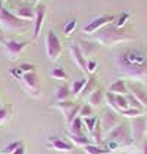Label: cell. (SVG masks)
<instances>
[{
    "instance_id": "2e32d148",
    "label": "cell",
    "mask_w": 147,
    "mask_h": 154,
    "mask_svg": "<svg viewBox=\"0 0 147 154\" xmlns=\"http://www.w3.org/2000/svg\"><path fill=\"white\" fill-rule=\"evenodd\" d=\"M109 93L115 95H127L128 94V87H127L125 81L118 79V81H115L113 84L109 85Z\"/></svg>"
},
{
    "instance_id": "8992f818",
    "label": "cell",
    "mask_w": 147,
    "mask_h": 154,
    "mask_svg": "<svg viewBox=\"0 0 147 154\" xmlns=\"http://www.w3.org/2000/svg\"><path fill=\"white\" fill-rule=\"evenodd\" d=\"M115 19H116L115 15H109V13H108V15H100L97 18H94L93 21H90L87 25H84L83 32L87 34V35H94L103 26H106V25H109V24H113Z\"/></svg>"
},
{
    "instance_id": "d6a6232c",
    "label": "cell",
    "mask_w": 147,
    "mask_h": 154,
    "mask_svg": "<svg viewBox=\"0 0 147 154\" xmlns=\"http://www.w3.org/2000/svg\"><path fill=\"white\" fill-rule=\"evenodd\" d=\"M19 145H21V141L9 142V144H8V145H6V147L3 148V151H2V153H3V154H12L13 151H15V150H16V148L19 147Z\"/></svg>"
},
{
    "instance_id": "e0dca14e",
    "label": "cell",
    "mask_w": 147,
    "mask_h": 154,
    "mask_svg": "<svg viewBox=\"0 0 147 154\" xmlns=\"http://www.w3.org/2000/svg\"><path fill=\"white\" fill-rule=\"evenodd\" d=\"M69 140H71V144H72V145L83 147V148L87 147V145H90V144H94L93 140H90L84 134H83V135H72V134H69Z\"/></svg>"
},
{
    "instance_id": "4fadbf2b",
    "label": "cell",
    "mask_w": 147,
    "mask_h": 154,
    "mask_svg": "<svg viewBox=\"0 0 147 154\" xmlns=\"http://www.w3.org/2000/svg\"><path fill=\"white\" fill-rule=\"evenodd\" d=\"M47 147L52 148V150H56V151H71L74 148V145L71 142L65 141L62 138H58V137H49Z\"/></svg>"
},
{
    "instance_id": "8d00e7d4",
    "label": "cell",
    "mask_w": 147,
    "mask_h": 154,
    "mask_svg": "<svg viewBox=\"0 0 147 154\" xmlns=\"http://www.w3.org/2000/svg\"><path fill=\"white\" fill-rule=\"evenodd\" d=\"M8 73H9V76H11L12 79H18V81H19V79L22 78V75H24L18 66H16V68H13V69H11V71L8 72Z\"/></svg>"
},
{
    "instance_id": "e575fe53",
    "label": "cell",
    "mask_w": 147,
    "mask_h": 154,
    "mask_svg": "<svg viewBox=\"0 0 147 154\" xmlns=\"http://www.w3.org/2000/svg\"><path fill=\"white\" fill-rule=\"evenodd\" d=\"M22 73H30V72H36V65H33V63H21L19 66H18Z\"/></svg>"
},
{
    "instance_id": "d6986e66",
    "label": "cell",
    "mask_w": 147,
    "mask_h": 154,
    "mask_svg": "<svg viewBox=\"0 0 147 154\" xmlns=\"http://www.w3.org/2000/svg\"><path fill=\"white\" fill-rule=\"evenodd\" d=\"M71 95H72L71 94V88H69L68 85H61V87H58V90H56L55 98H56L58 103H59V101H66Z\"/></svg>"
},
{
    "instance_id": "f6af8a7d",
    "label": "cell",
    "mask_w": 147,
    "mask_h": 154,
    "mask_svg": "<svg viewBox=\"0 0 147 154\" xmlns=\"http://www.w3.org/2000/svg\"><path fill=\"white\" fill-rule=\"evenodd\" d=\"M0 154H3V153H0Z\"/></svg>"
},
{
    "instance_id": "ee69618b",
    "label": "cell",
    "mask_w": 147,
    "mask_h": 154,
    "mask_svg": "<svg viewBox=\"0 0 147 154\" xmlns=\"http://www.w3.org/2000/svg\"><path fill=\"white\" fill-rule=\"evenodd\" d=\"M24 2H30V0H24Z\"/></svg>"
},
{
    "instance_id": "603a6c76",
    "label": "cell",
    "mask_w": 147,
    "mask_h": 154,
    "mask_svg": "<svg viewBox=\"0 0 147 154\" xmlns=\"http://www.w3.org/2000/svg\"><path fill=\"white\" fill-rule=\"evenodd\" d=\"M97 90V79L96 78H88L87 79V84L86 87H84V90L81 91V97H88V95L91 94L93 91H96Z\"/></svg>"
},
{
    "instance_id": "30bf717a",
    "label": "cell",
    "mask_w": 147,
    "mask_h": 154,
    "mask_svg": "<svg viewBox=\"0 0 147 154\" xmlns=\"http://www.w3.org/2000/svg\"><path fill=\"white\" fill-rule=\"evenodd\" d=\"M46 19V6L37 5L36 6V18H34V31H33V41H36L41 34V28Z\"/></svg>"
},
{
    "instance_id": "b9f144b4",
    "label": "cell",
    "mask_w": 147,
    "mask_h": 154,
    "mask_svg": "<svg viewBox=\"0 0 147 154\" xmlns=\"http://www.w3.org/2000/svg\"><path fill=\"white\" fill-rule=\"evenodd\" d=\"M2 107H3V104H2V103H0V109H2Z\"/></svg>"
},
{
    "instance_id": "484cf974",
    "label": "cell",
    "mask_w": 147,
    "mask_h": 154,
    "mask_svg": "<svg viewBox=\"0 0 147 154\" xmlns=\"http://www.w3.org/2000/svg\"><path fill=\"white\" fill-rule=\"evenodd\" d=\"M130 16H131V12H122L116 19H115V22L113 25L116 26V28H124L125 25L128 24V21H130Z\"/></svg>"
},
{
    "instance_id": "4dcf8cb0",
    "label": "cell",
    "mask_w": 147,
    "mask_h": 154,
    "mask_svg": "<svg viewBox=\"0 0 147 154\" xmlns=\"http://www.w3.org/2000/svg\"><path fill=\"white\" fill-rule=\"evenodd\" d=\"M78 116H80L81 119L93 116V107L90 106V104H84V106H81V109H80V113H78Z\"/></svg>"
},
{
    "instance_id": "9c48e42d",
    "label": "cell",
    "mask_w": 147,
    "mask_h": 154,
    "mask_svg": "<svg viewBox=\"0 0 147 154\" xmlns=\"http://www.w3.org/2000/svg\"><path fill=\"white\" fill-rule=\"evenodd\" d=\"M116 66H118V69L122 72L124 75H127L130 78H144V76H147V66L127 65V63L118 62V60H116Z\"/></svg>"
},
{
    "instance_id": "5bb4252c",
    "label": "cell",
    "mask_w": 147,
    "mask_h": 154,
    "mask_svg": "<svg viewBox=\"0 0 147 154\" xmlns=\"http://www.w3.org/2000/svg\"><path fill=\"white\" fill-rule=\"evenodd\" d=\"M12 13L22 21H34V18H36V9H33L30 5H22Z\"/></svg>"
},
{
    "instance_id": "1f68e13d",
    "label": "cell",
    "mask_w": 147,
    "mask_h": 154,
    "mask_svg": "<svg viewBox=\"0 0 147 154\" xmlns=\"http://www.w3.org/2000/svg\"><path fill=\"white\" fill-rule=\"evenodd\" d=\"M119 115H124V116H127V118H137V116L141 115V110H140V109H133V107H130V109L121 112Z\"/></svg>"
},
{
    "instance_id": "6da1fadb",
    "label": "cell",
    "mask_w": 147,
    "mask_h": 154,
    "mask_svg": "<svg viewBox=\"0 0 147 154\" xmlns=\"http://www.w3.org/2000/svg\"><path fill=\"white\" fill-rule=\"evenodd\" d=\"M93 40L102 46H113L118 43H125V41L134 40V34L125 28H116L113 24H109L103 26L100 31H97L93 35Z\"/></svg>"
},
{
    "instance_id": "ab89813d",
    "label": "cell",
    "mask_w": 147,
    "mask_h": 154,
    "mask_svg": "<svg viewBox=\"0 0 147 154\" xmlns=\"http://www.w3.org/2000/svg\"><path fill=\"white\" fill-rule=\"evenodd\" d=\"M5 9V6H3V0H0V12Z\"/></svg>"
},
{
    "instance_id": "5b68a950",
    "label": "cell",
    "mask_w": 147,
    "mask_h": 154,
    "mask_svg": "<svg viewBox=\"0 0 147 154\" xmlns=\"http://www.w3.org/2000/svg\"><path fill=\"white\" fill-rule=\"evenodd\" d=\"M44 43H46V54H47L49 60L56 62L62 54V44H61L59 37L50 29L46 34V41Z\"/></svg>"
},
{
    "instance_id": "836d02e7",
    "label": "cell",
    "mask_w": 147,
    "mask_h": 154,
    "mask_svg": "<svg viewBox=\"0 0 147 154\" xmlns=\"http://www.w3.org/2000/svg\"><path fill=\"white\" fill-rule=\"evenodd\" d=\"M99 62L96 59H88L87 60V73H94L97 71Z\"/></svg>"
},
{
    "instance_id": "d4e9b609",
    "label": "cell",
    "mask_w": 147,
    "mask_h": 154,
    "mask_svg": "<svg viewBox=\"0 0 147 154\" xmlns=\"http://www.w3.org/2000/svg\"><path fill=\"white\" fill-rule=\"evenodd\" d=\"M12 118V106H3L0 109V125H5Z\"/></svg>"
},
{
    "instance_id": "44dd1931",
    "label": "cell",
    "mask_w": 147,
    "mask_h": 154,
    "mask_svg": "<svg viewBox=\"0 0 147 154\" xmlns=\"http://www.w3.org/2000/svg\"><path fill=\"white\" fill-rule=\"evenodd\" d=\"M87 84V78H78V79H75L72 82V85H71V94L74 95V97H77V95L81 94V91L84 90V87H86Z\"/></svg>"
},
{
    "instance_id": "7a4b0ae2",
    "label": "cell",
    "mask_w": 147,
    "mask_h": 154,
    "mask_svg": "<svg viewBox=\"0 0 147 154\" xmlns=\"http://www.w3.org/2000/svg\"><path fill=\"white\" fill-rule=\"evenodd\" d=\"M0 28L3 32H8V34H21L28 28V24L27 21L16 18L11 11L3 9L0 12Z\"/></svg>"
},
{
    "instance_id": "4316f807",
    "label": "cell",
    "mask_w": 147,
    "mask_h": 154,
    "mask_svg": "<svg viewBox=\"0 0 147 154\" xmlns=\"http://www.w3.org/2000/svg\"><path fill=\"white\" fill-rule=\"evenodd\" d=\"M74 106H75V103H74V101L66 100V101H59V103L56 104V109H58V110H61L62 113L66 116V115H68V113L74 109Z\"/></svg>"
},
{
    "instance_id": "277c9868",
    "label": "cell",
    "mask_w": 147,
    "mask_h": 154,
    "mask_svg": "<svg viewBox=\"0 0 147 154\" xmlns=\"http://www.w3.org/2000/svg\"><path fill=\"white\" fill-rule=\"evenodd\" d=\"M118 62H122L127 65H134V66H147V56L146 53L137 50V48H128L124 50L122 53L116 57Z\"/></svg>"
},
{
    "instance_id": "d590c367",
    "label": "cell",
    "mask_w": 147,
    "mask_h": 154,
    "mask_svg": "<svg viewBox=\"0 0 147 154\" xmlns=\"http://www.w3.org/2000/svg\"><path fill=\"white\" fill-rule=\"evenodd\" d=\"M127 100H128V104H130V107H133V109H140V110L143 109V107H141V104L138 103V100H137L133 94L127 95Z\"/></svg>"
},
{
    "instance_id": "7402d4cb",
    "label": "cell",
    "mask_w": 147,
    "mask_h": 154,
    "mask_svg": "<svg viewBox=\"0 0 147 154\" xmlns=\"http://www.w3.org/2000/svg\"><path fill=\"white\" fill-rule=\"evenodd\" d=\"M83 128H84L83 119L80 116H77L71 122V125H69V134H72V135H83Z\"/></svg>"
},
{
    "instance_id": "f35d334b",
    "label": "cell",
    "mask_w": 147,
    "mask_h": 154,
    "mask_svg": "<svg viewBox=\"0 0 147 154\" xmlns=\"http://www.w3.org/2000/svg\"><path fill=\"white\" fill-rule=\"evenodd\" d=\"M12 154H25V147H24V144L21 142V145H19V147H18V148H16V150H15Z\"/></svg>"
},
{
    "instance_id": "f546056e",
    "label": "cell",
    "mask_w": 147,
    "mask_h": 154,
    "mask_svg": "<svg viewBox=\"0 0 147 154\" xmlns=\"http://www.w3.org/2000/svg\"><path fill=\"white\" fill-rule=\"evenodd\" d=\"M77 29V21L75 19H71L69 22H66L65 24V28H63V34H65V37H69L72 35V32Z\"/></svg>"
},
{
    "instance_id": "8fae6325",
    "label": "cell",
    "mask_w": 147,
    "mask_h": 154,
    "mask_svg": "<svg viewBox=\"0 0 147 154\" xmlns=\"http://www.w3.org/2000/svg\"><path fill=\"white\" fill-rule=\"evenodd\" d=\"M100 125H102V129L105 131L106 134L110 132L116 125H119V123H118V116H116V113H115L113 110H106V112L103 113V116H102Z\"/></svg>"
},
{
    "instance_id": "9a60e30c",
    "label": "cell",
    "mask_w": 147,
    "mask_h": 154,
    "mask_svg": "<svg viewBox=\"0 0 147 154\" xmlns=\"http://www.w3.org/2000/svg\"><path fill=\"white\" fill-rule=\"evenodd\" d=\"M78 47H80V50H81V53L84 54V57H87V56H91V54H94V53H96V50H97V44H96L94 41L81 40V41L78 43Z\"/></svg>"
},
{
    "instance_id": "7bdbcfd3",
    "label": "cell",
    "mask_w": 147,
    "mask_h": 154,
    "mask_svg": "<svg viewBox=\"0 0 147 154\" xmlns=\"http://www.w3.org/2000/svg\"><path fill=\"white\" fill-rule=\"evenodd\" d=\"M34 2H36V3H38V2H40V0H34Z\"/></svg>"
},
{
    "instance_id": "3957f363",
    "label": "cell",
    "mask_w": 147,
    "mask_h": 154,
    "mask_svg": "<svg viewBox=\"0 0 147 154\" xmlns=\"http://www.w3.org/2000/svg\"><path fill=\"white\" fill-rule=\"evenodd\" d=\"M0 44L3 47L6 57L11 62H16L21 59L24 50L30 46V41H18L13 38H0Z\"/></svg>"
},
{
    "instance_id": "ba28073f",
    "label": "cell",
    "mask_w": 147,
    "mask_h": 154,
    "mask_svg": "<svg viewBox=\"0 0 147 154\" xmlns=\"http://www.w3.org/2000/svg\"><path fill=\"white\" fill-rule=\"evenodd\" d=\"M108 140L116 141L119 145H128V144L133 142V140H131L130 135H128V128H127V125H124V123L116 125L110 132H108Z\"/></svg>"
},
{
    "instance_id": "ffe728a7",
    "label": "cell",
    "mask_w": 147,
    "mask_h": 154,
    "mask_svg": "<svg viewBox=\"0 0 147 154\" xmlns=\"http://www.w3.org/2000/svg\"><path fill=\"white\" fill-rule=\"evenodd\" d=\"M130 94H133L138 100V103L141 104V107H147V93L146 91H143L141 88H138V87H131V93Z\"/></svg>"
},
{
    "instance_id": "ac0fdd59",
    "label": "cell",
    "mask_w": 147,
    "mask_h": 154,
    "mask_svg": "<svg viewBox=\"0 0 147 154\" xmlns=\"http://www.w3.org/2000/svg\"><path fill=\"white\" fill-rule=\"evenodd\" d=\"M103 97H105V93L102 88H97L96 91H93L91 94L88 95V104L91 107H99L103 101Z\"/></svg>"
},
{
    "instance_id": "7c38bea8",
    "label": "cell",
    "mask_w": 147,
    "mask_h": 154,
    "mask_svg": "<svg viewBox=\"0 0 147 154\" xmlns=\"http://www.w3.org/2000/svg\"><path fill=\"white\" fill-rule=\"evenodd\" d=\"M69 51H71L74 63H75L83 72H87V59L84 57V54L81 53V50H80V47H78L77 43H72V44L69 46Z\"/></svg>"
},
{
    "instance_id": "52a82bcc",
    "label": "cell",
    "mask_w": 147,
    "mask_h": 154,
    "mask_svg": "<svg viewBox=\"0 0 147 154\" xmlns=\"http://www.w3.org/2000/svg\"><path fill=\"white\" fill-rule=\"evenodd\" d=\"M19 81H21L22 88L28 94H31L33 97H38L40 95V84H38V76H37L36 72L24 73Z\"/></svg>"
},
{
    "instance_id": "cb8c5ba5",
    "label": "cell",
    "mask_w": 147,
    "mask_h": 154,
    "mask_svg": "<svg viewBox=\"0 0 147 154\" xmlns=\"http://www.w3.org/2000/svg\"><path fill=\"white\" fill-rule=\"evenodd\" d=\"M84 151H86V154H108V153H110L109 150L102 148L97 144H90V145L84 147Z\"/></svg>"
},
{
    "instance_id": "f1b7e54d",
    "label": "cell",
    "mask_w": 147,
    "mask_h": 154,
    "mask_svg": "<svg viewBox=\"0 0 147 154\" xmlns=\"http://www.w3.org/2000/svg\"><path fill=\"white\" fill-rule=\"evenodd\" d=\"M50 75H52L53 79H58V81H66L68 79V73L65 72L63 68H55L50 72Z\"/></svg>"
},
{
    "instance_id": "60d3db41",
    "label": "cell",
    "mask_w": 147,
    "mask_h": 154,
    "mask_svg": "<svg viewBox=\"0 0 147 154\" xmlns=\"http://www.w3.org/2000/svg\"><path fill=\"white\" fill-rule=\"evenodd\" d=\"M143 154H147V142L144 144V151H143Z\"/></svg>"
},
{
    "instance_id": "74e56055",
    "label": "cell",
    "mask_w": 147,
    "mask_h": 154,
    "mask_svg": "<svg viewBox=\"0 0 147 154\" xmlns=\"http://www.w3.org/2000/svg\"><path fill=\"white\" fill-rule=\"evenodd\" d=\"M119 147V144L116 141H110V140H108V142H106V150H109V151H113V150H116Z\"/></svg>"
},
{
    "instance_id": "83f0119b",
    "label": "cell",
    "mask_w": 147,
    "mask_h": 154,
    "mask_svg": "<svg viewBox=\"0 0 147 154\" xmlns=\"http://www.w3.org/2000/svg\"><path fill=\"white\" fill-rule=\"evenodd\" d=\"M99 123V119L96 118V116H90V118H84L83 119V125L86 126V129L91 134L93 131H94V128H96V125Z\"/></svg>"
}]
</instances>
